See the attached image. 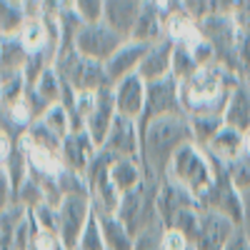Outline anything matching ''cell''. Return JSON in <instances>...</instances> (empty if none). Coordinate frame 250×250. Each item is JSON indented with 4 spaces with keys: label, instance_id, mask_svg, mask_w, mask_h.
Returning <instances> with one entry per match:
<instances>
[{
    "label": "cell",
    "instance_id": "cell-27",
    "mask_svg": "<svg viewBox=\"0 0 250 250\" xmlns=\"http://www.w3.org/2000/svg\"><path fill=\"white\" fill-rule=\"evenodd\" d=\"M73 5L85 25H98L105 18V0H73Z\"/></svg>",
    "mask_w": 250,
    "mask_h": 250
},
{
    "label": "cell",
    "instance_id": "cell-13",
    "mask_svg": "<svg viewBox=\"0 0 250 250\" xmlns=\"http://www.w3.org/2000/svg\"><path fill=\"white\" fill-rule=\"evenodd\" d=\"M148 48H150V45L138 43V40H128V43H125V45L105 62L110 85H118L120 80L130 78V75H138L145 55H148Z\"/></svg>",
    "mask_w": 250,
    "mask_h": 250
},
{
    "label": "cell",
    "instance_id": "cell-14",
    "mask_svg": "<svg viewBox=\"0 0 250 250\" xmlns=\"http://www.w3.org/2000/svg\"><path fill=\"white\" fill-rule=\"evenodd\" d=\"M98 150L100 148L93 143V138L85 130H78V133H70L65 140H62L60 155H62V163H65L68 170L85 173L90 168V163L95 160Z\"/></svg>",
    "mask_w": 250,
    "mask_h": 250
},
{
    "label": "cell",
    "instance_id": "cell-28",
    "mask_svg": "<svg viewBox=\"0 0 250 250\" xmlns=\"http://www.w3.org/2000/svg\"><path fill=\"white\" fill-rule=\"evenodd\" d=\"M78 250H108L105 238H103V230H100V220H98L95 213H93L88 228H85V230H83V235H80Z\"/></svg>",
    "mask_w": 250,
    "mask_h": 250
},
{
    "label": "cell",
    "instance_id": "cell-7",
    "mask_svg": "<svg viewBox=\"0 0 250 250\" xmlns=\"http://www.w3.org/2000/svg\"><path fill=\"white\" fill-rule=\"evenodd\" d=\"M238 230L240 228L230 218L200 208L198 225H195V230L190 235V243H193L195 250H225Z\"/></svg>",
    "mask_w": 250,
    "mask_h": 250
},
{
    "label": "cell",
    "instance_id": "cell-24",
    "mask_svg": "<svg viewBox=\"0 0 250 250\" xmlns=\"http://www.w3.org/2000/svg\"><path fill=\"white\" fill-rule=\"evenodd\" d=\"M190 128H193V140L200 148H208L215 135L225 128V118L223 115H195L190 118Z\"/></svg>",
    "mask_w": 250,
    "mask_h": 250
},
{
    "label": "cell",
    "instance_id": "cell-25",
    "mask_svg": "<svg viewBox=\"0 0 250 250\" xmlns=\"http://www.w3.org/2000/svg\"><path fill=\"white\" fill-rule=\"evenodd\" d=\"M40 123H43L50 133H55L60 140H65L73 133V120H70V113H68L65 105H53L43 118H40Z\"/></svg>",
    "mask_w": 250,
    "mask_h": 250
},
{
    "label": "cell",
    "instance_id": "cell-26",
    "mask_svg": "<svg viewBox=\"0 0 250 250\" xmlns=\"http://www.w3.org/2000/svg\"><path fill=\"white\" fill-rule=\"evenodd\" d=\"M198 70L200 68H198L195 58L190 55V50L183 48V45H175V53H173V78L178 83H185V80H190Z\"/></svg>",
    "mask_w": 250,
    "mask_h": 250
},
{
    "label": "cell",
    "instance_id": "cell-8",
    "mask_svg": "<svg viewBox=\"0 0 250 250\" xmlns=\"http://www.w3.org/2000/svg\"><path fill=\"white\" fill-rule=\"evenodd\" d=\"M128 43L123 35H118L115 30H110L105 23H98V25H85L80 30L78 40H75V50L85 58V60H93V62H105Z\"/></svg>",
    "mask_w": 250,
    "mask_h": 250
},
{
    "label": "cell",
    "instance_id": "cell-12",
    "mask_svg": "<svg viewBox=\"0 0 250 250\" xmlns=\"http://www.w3.org/2000/svg\"><path fill=\"white\" fill-rule=\"evenodd\" d=\"M118 118V108H115V95H113V85L98 90L95 95V108L90 110L88 120H85V133L93 138V143L98 148H103L105 138L110 135V128Z\"/></svg>",
    "mask_w": 250,
    "mask_h": 250
},
{
    "label": "cell",
    "instance_id": "cell-21",
    "mask_svg": "<svg viewBox=\"0 0 250 250\" xmlns=\"http://www.w3.org/2000/svg\"><path fill=\"white\" fill-rule=\"evenodd\" d=\"M30 62V53L20 43V38H3L0 43V65H3V80L13 75H23Z\"/></svg>",
    "mask_w": 250,
    "mask_h": 250
},
{
    "label": "cell",
    "instance_id": "cell-3",
    "mask_svg": "<svg viewBox=\"0 0 250 250\" xmlns=\"http://www.w3.org/2000/svg\"><path fill=\"white\" fill-rule=\"evenodd\" d=\"M168 180L178 183L180 188H185L195 200H200L208 190L213 188L215 178H218V165L215 160L208 155L205 148L190 143L173 158L170 168H168Z\"/></svg>",
    "mask_w": 250,
    "mask_h": 250
},
{
    "label": "cell",
    "instance_id": "cell-19",
    "mask_svg": "<svg viewBox=\"0 0 250 250\" xmlns=\"http://www.w3.org/2000/svg\"><path fill=\"white\" fill-rule=\"evenodd\" d=\"M243 140H245V133H240L235 128H228V125H225L205 150H208V155H210L215 163L233 165L243 155Z\"/></svg>",
    "mask_w": 250,
    "mask_h": 250
},
{
    "label": "cell",
    "instance_id": "cell-17",
    "mask_svg": "<svg viewBox=\"0 0 250 250\" xmlns=\"http://www.w3.org/2000/svg\"><path fill=\"white\" fill-rule=\"evenodd\" d=\"M140 8H143V0H105V18H103V23L110 30H115L118 35H123L125 40H130Z\"/></svg>",
    "mask_w": 250,
    "mask_h": 250
},
{
    "label": "cell",
    "instance_id": "cell-6",
    "mask_svg": "<svg viewBox=\"0 0 250 250\" xmlns=\"http://www.w3.org/2000/svg\"><path fill=\"white\" fill-rule=\"evenodd\" d=\"M218 165V178L213 183V188L208 190L198 203L205 210H213V213H220L225 218H230L238 228H240V218H243V193L240 188L233 183L230 173H228V165Z\"/></svg>",
    "mask_w": 250,
    "mask_h": 250
},
{
    "label": "cell",
    "instance_id": "cell-30",
    "mask_svg": "<svg viewBox=\"0 0 250 250\" xmlns=\"http://www.w3.org/2000/svg\"><path fill=\"white\" fill-rule=\"evenodd\" d=\"M243 193V218H240V233L245 235V240L250 243V188H245Z\"/></svg>",
    "mask_w": 250,
    "mask_h": 250
},
{
    "label": "cell",
    "instance_id": "cell-16",
    "mask_svg": "<svg viewBox=\"0 0 250 250\" xmlns=\"http://www.w3.org/2000/svg\"><path fill=\"white\" fill-rule=\"evenodd\" d=\"M173 53H175V45L170 43L168 38L153 43L148 48V55H145L138 75L145 83H155V80H163V78H170L173 75Z\"/></svg>",
    "mask_w": 250,
    "mask_h": 250
},
{
    "label": "cell",
    "instance_id": "cell-29",
    "mask_svg": "<svg viewBox=\"0 0 250 250\" xmlns=\"http://www.w3.org/2000/svg\"><path fill=\"white\" fill-rule=\"evenodd\" d=\"M160 240H163V225L150 228V230L135 235V248L133 250H163Z\"/></svg>",
    "mask_w": 250,
    "mask_h": 250
},
{
    "label": "cell",
    "instance_id": "cell-1",
    "mask_svg": "<svg viewBox=\"0 0 250 250\" xmlns=\"http://www.w3.org/2000/svg\"><path fill=\"white\" fill-rule=\"evenodd\" d=\"M140 138H143V158H140L143 168L148 173V178L158 183L165 180L173 158L185 145L195 143L188 115L158 118L148 125H140Z\"/></svg>",
    "mask_w": 250,
    "mask_h": 250
},
{
    "label": "cell",
    "instance_id": "cell-32",
    "mask_svg": "<svg viewBox=\"0 0 250 250\" xmlns=\"http://www.w3.org/2000/svg\"><path fill=\"white\" fill-rule=\"evenodd\" d=\"M60 250H65V248H60Z\"/></svg>",
    "mask_w": 250,
    "mask_h": 250
},
{
    "label": "cell",
    "instance_id": "cell-9",
    "mask_svg": "<svg viewBox=\"0 0 250 250\" xmlns=\"http://www.w3.org/2000/svg\"><path fill=\"white\" fill-rule=\"evenodd\" d=\"M170 115H185L180 103V83L173 75L148 83V103H145V113L138 120V125H148L158 118H170Z\"/></svg>",
    "mask_w": 250,
    "mask_h": 250
},
{
    "label": "cell",
    "instance_id": "cell-2",
    "mask_svg": "<svg viewBox=\"0 0 250 250\" xmlns=\"http://www.w3.org/2000/svg\"><path fill=\"white\" fill-rule=\"evenodd\" d=\"M240 78L223 65L200 68L190 80L180 83V103L188 118L195 115H225L228 100L240 85Z\"/></svg>",
    "mask_w": 250,
    "mask_h": 250
},
{
    "label": "cell",
    "instance_id": "cell-10",
    "mask_svg": "<svg viewBox=\"0 0 250 250\" xmlns=\"http://www.w3.org/2000/svg\"><path fill=\"white\" fill-rule=\"evenodd\" d=\"M108 155L113 158H130V160H140L143 158V138H140V125L130 118H123L118 115L113 128H110V135L105 138L103 148ZM143 163V160H140Z\"/></svg>",
    "mask_w": 250,
    "mask_h": 250
},
{
    "label": "cell",
    "instance_id": "cell-22",
    "mask_svg": "<svg viewBox=\"0 0 250 250\" xmlns=\"http://www.w3.org/2000/svg\"><path fill=\"white\" fill-rule=\"evenodd\" d=\"M98 220H100V230H103L108 250H133L135 248V235L123 225L118 215H98Z\"/></svg>",
    "mask_w": 250,
    "mask_h": 250
},
{
    "label": "cell",
    "instance_id": "cell-20",
    "mask_svg": "<svg viewBox=\"0 0 250 250\" xmlns=\"http://www.w3.org/2000/svg\"><path fill=\"white\" fill-rule=\"evenodd\" d=\"M223 118H225L228 128H235L240 133L250 130V83H240L233 90Z\"/></svg>",
    "mask_w": 250,
    "mask_h": 250
},
{
    "label": "cell",
    "instance_id": "cell-31",
    "mask_svg": "<svg viewBox=\"0 0 250 250\" xmlns=\"http://www.w3.org/2000/svg\"><path fill=\"white\" fill-rule=\"evenodd\" d=\"M225 250H250V243H248V240H245V235L238 230V233H235V238L230 240V245H228Z\"/></svg>",
    "mask_w": 250,
    "mask_h": 250
},
{
    "label": "cell",
    "instance_id": "cell-23",
    "mask_svg": "<svg viewBox=\"0 0 250 250\" xmlns=\"http://www.w3.org/2000/svg\"><path fill=\"white\" fill-rule=\"evenodd\" d=\"M30 23L28 10L23 0H3L0 3V28H3V38H18Z\"/></svg>",
    "mask_w": 250,
    "mask_h": 250
},
{
    "label": "cell",
    "instance_id": "cell-11",
    "mask_svg": "<svg viewBox=\"0 0 250 250\" xmlns=\"http://www.w3.org/2000/svg\"><path fill=\"white\" fill-rule=\"evenodd\" d=\"M113 95H115L118 115L138 123L145 113V103H148V83L140 75H130L120 80L118 85H113Z\"/></svg>",
    "mask_w": 250,
    "mask_h": 250
},
{
    "label": "cell",
    "instance_id": "cell-4",
    "mask_svg": "<svg viewBox=\"0 0 250 250\" xmlns=\"http://www.w3.org/2000/svg\"><path fill=\"white\" fill-rule=\"evenodd\" d=\"M158 190H160V183L148 178L138 190L123 195V203L118 208V218L133 235H140L145 230H150V228L163 225L160 213H158Z\"/></svg>",
    "mask_w": 250,
    "mask_h": 250
},
{
    "label": "cell",
    "instance_id": "cell-18",
    "mask_svg": "<svg viewBox=\"0 0 250 250\" xmlns=\"http://www.w3.org/2000/svg\"><path fill=\"white\" fill-rule=\"evenodd\" d=\"M110 180L118 188V193H133L148 180V173H145L140 160H130V158H115L110 165Z\"/></svg>",
    "mask_w": 250,
    "mask_h": 250
},
{
    "label": "cell",
    "instance_id": "cell-5",
    "mask_svg": "<svg viewBox=\"0 0 250 250\" xmlns=\"http://www.w3.org/2000/svg\"><path fill=\"white\" fill-rule=\"evenodd\" d=\"M95 213L93 200L85 195H70L58 208V238L65 250H78L80 235Z\"/></svg>",
    "mask_w": 250,
    "mask_h": 250
},
{
    "label": "cell",
    "instance_id": "cell-15",
    "mask_svg": "<svg viewBox=\"0 0 250 250\" xmlns=\"http://www.w3.org/2000/svg\"><path fill=\"white\" fill-rule=\"evenodd\" d=\"M163 20H165V3L143 0V8H140V15H138V23H135L130 40H138V43H145V45H153L158 40H163L165 38Z\"/></svg>",
    "mask_w": 250,
    "mask_h": 250
}]
</instances>
